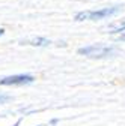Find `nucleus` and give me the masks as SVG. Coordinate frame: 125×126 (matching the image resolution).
Returning a JSON list of instances; mask_svg holds the SVG:
<instances>
[{
  "mask_svg": "<svg viewBox=\"0 0 125 126\" xmlns=\"http://www.w3.org/2000/svg\"><path fill=\"white\" fill-rule=\"evenodd\" d=\"M51 42L45 38H30V39H24L21 41V45H32V47H47Z\"/></svg>",
  "mask_w": 125,
  "mask_h": 126,
  "instance_id": "4",
  "label": "nucleus"
},
{
  "mask_svg": "<svg viewBox=\"0 0 125 126\" xmlns=\"http://www.w3.org/2000/svg\"><path fill=\"white\" fill-rule=\"evenodd\" d=\"M116 53L115 47L110 45H103V44H93L87 47H82L79 48V54L90 57V59H104V57H110Z\"/></svg>",
  "mask_w": 125,
  "mask_h": 126,
  "instance_id": "2",
  "label": "nucleus"
},
{
  "mask_svg": "<svg viewBox=\"0 0 125 126\" xmlns=\"http://www.w3.org/2000/svg\"><path fill=\"white\" fill-rule=\"evenodd\" d=\"M118 41H122V42H125V33H124V35H121V36L118 38Z\"/></svg>",
  "mask_w": 125,
  "mask_h": 126,
  "instance_id": "7",
  "label": "nucleus"
},
{
  "mask_svg": "<svg viewBox=\"0 0 125 126\" xmlns=\"http://www.w3.org/2000/svg\"><path fill=\"white\" fill-rule=\"evenodd\" d=\"M108 30H110V33H121V32L125 30V18L116 21V23H112V24H108L107 27Z\"/></svg>",
  "mask_w": 125,
  "mask_h": 126,
  "instance_id": "5",
  "label": "nucleus"
},
{
  "mask_svg": "<svg viewBox=\"0 0 125 126\" xmlns=\"http://www.w3.org/2000/svg\"><path fill=\"white\" fill-rule=\"evenodd\" d=\"M121 9H122V6L116 5V6H107V8H101V9H95V11H82L79 14H75L74 20L75 21H100V20L113 17Z\"/></svg>",
  "mask_w": 125,
  "mask_h": 126,
  "instance_id": "1",
  "label": "nucleus"
},
{
  "mask_svg": "<svg viewBox=\"0 0 125 126\" xmlns=\"http://www.w3.org/2000/svg\"><path fill=\"white\" fill-rule=\"evenodd\" d=\"M33 75L30 74H18V75H9L0 78V86H24L33 83Z\"/></svg>",
  "mask_w": 125,
  "mask_h": 126,
  "instance_id": "3",
  "label": "nucleus"
},
{
  "mask_svg": "<svg viewBox=\"0 0 125 126\" xmlns=\"http://www.w3.org/2000/svg\"><path fill=\"white\" fill-rule=\"evenodd\" d=\"M3 33H5V30H3V29H0V36H2Z\"/></svg>",
  "mask_w": 125,
  "mask_h": 126,
  "instance_id": "8",
  "label": "nucleus"
},
{
  "mask_svg": "<svg viewBox=\"0 0 125 126\" xmlns=\"http://www.w3.org/2000/svg\"><path fill=\"white\" fill-rule=\"evenodd\" d=\"M9 99H11V96H8V94H5V93H0V105L8 102Z\"/></svg>",
  "mask_w": 125,
  "mask_h": 126,
  "instance_id": "6",
  "label": "nucleus"
}]
</instances>
